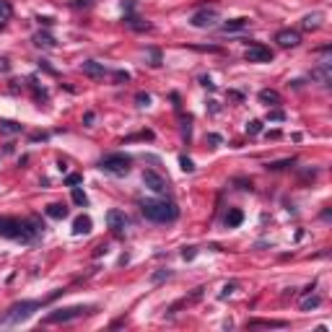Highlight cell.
<instances>
[{"label": "cell", "mask_w": 332, "mask_h": 332, "mask_svg": "<svg viewBox=\"0 0 332 332\" xmlns=\"http://www.w3.org/2000/svg\"><path fill=\"white\" fill-rule=\"evenodd\" d=\"M293 161H278V164H268V169H283V166H288Z\"/></svg>", "instance_id": "obj_36"}, {"label": "cell", "mask_w": 332, "mask_h": 332, "mask_svg": "<svg viewBox=\"0 0 332 332\" xmlns=\"http://www.w3.org/2000/svg\"><path fill=\"white\" fill-rule=\"evenodd\" d=\"M143 185H145L151 192H156V195H166V192H169V182L164 179L159 171H153V169H145V171H143Z\"/></svg>", "instance_id": "obj_7"}, {"label": "cell", "mask_w": 332, "mask_h": 332, "mask_svg": "<svg viewBox=\"0 0 332 332\" xmlns=\"http://www.w3.org/2000/svg\"><path fill=\"white\" fill-rule=\"evenodd\" d=\"M73 203H76V205H81V208H86V205H88V197H86V192H83L81 187H73Z\"/></svg>", "instance_id": "obj_23"}, {"label": "cell", "mask_w": 332, "mask_h": 332, "mask_svg": "<svg viewBox=\"0 0 332 332\" xmlns=\"http://www.w3.org/2000/svg\"><path fill=\"white\" fill-rule=\"evenodd\" d=\"M47 215H50V218H55V220H60V218L68 215V208L60 205V203H55V205H50V208H47Z\"/></svg>", "instance_id": "obj_21"}, {"label": "cell", "mask_w": 332, "mask_h": 332, "mask_svg": "<svg viewBox=\"0 0 332 332\" xmlns=\"http://www.w3.org/2000/svg\"><path fill=\"white\" fill-rule=\"evenodd\" d=\"M115 81H117V83H125V81H130V73H125V70H117V73H115Z\"/></svg>", "instance_id": "obj_31"}, {"label": "cell", "mask_w": 332, "mask_h": 332, "mask_svg": "<svg viewBox=\"0 0 332 332\" xmlns=\"http://www.w3.org/2000/svg\"><path fill=\"white\" fill-rule=\"evenodd\" d=\"M275 42L280 44V47H285V50H288V47H299V44H301V34L293 31V29H283V31L275 34Z\"/></svg>", "instance_id": "obj_8"}, {"label": "cell", "mask_w": 332, "mask_h": 332, "mask_svg": "<svg viewBox=\"0 0 332 332\" xmlns=\"http://www.w3.org/2000/svg\"><path fill=\"white\" fill-rule=\"evenodd\" d=\"M81 70L86 73V76H91V78H104V73H106V68L101 62H96V60H86L83 65H81Z\"/></svg>", "instance_id": "obj_11"}, {"label": "cell", "mask_w": 332, "mask_h": 332, "mask_svg": "<svg viewBox=\"0 0 332 332\" xmlns=\"http://www.w3.org/2000/svg\"><path fill=\"white\" fill-rule=\"evenodd\" d=\"M83 122H86V125H91V122H94V112H86V117H83Z\"/></svg>", "instance_id": "obj_37"}, {"label": "cell", "mask_w": 332, "mask_h": 332, "mask_svg": "<svg viewBox=\"0 0 332 332\" xmlns=\"http://www.w3.org/2000/svg\"><path fill=\"white\" fill-rule=\"evenodd\" d=\"M13 16V6L8 0H0V18H11Z\"/></svg>", "instance_id": "obj_24"}, {"label": "cell", "mask_w": 332, "mask_h": 332, "mask_svg": "<svg viewBox=\"0 0 332 332\" xmlns=\"http://www.w3.org/2000/svg\"><path fill=\"white\" fill-rule=\"evenodd\" d=\"M244 57H247V62H270V60H273V52H270L268 47H262V44H252Z\"/></svg>", "instance_id": "obj_9"}, {"label": "cell", "mask_w": 332, "mask_h": 332, "mask_svg": "<svg viewBox=\"0 0 332 332\" xmlns=\"http://www.w3.org/2000/svg\"><path fill=\"white\" fill-rule=\"evenodd\" d=\"M0 132H6V135H16V132H21V125L13 122V120H0Z\"/></svg>", "instance_id": "obj_20"}, {"label": "cell", "mask_w": 332, "mask_h": 332, "mask_svg": "<svg viewBox=\"0 0 332 332\" xmlns=\"http://www.w3.org/2000/svg\"><path fill=\"white\" fill-rule=\"evenodd\" d=\"M99 169L112 174V176H125L132 169V159L127 156V153H109V156H104L99 161Z\"/></svg>", "instance_id": "obj_4"}, {"label": "cell", "mask_w": 332, "mask_h": 332, "mask_svg": "<svg viewBox=\"0 0 332 332\" xmlns=\"http://www.w3.org/2000/svg\"><path fill=\"white\" fill-rule=\"evenodd\" d=\"M241 220H244V213H241V210H236V208L229 210V215H226V226H229V229H236Z\"/></svg>", "instance_id": "obj_19"}, {"label": "cell", "mask_w": 332, "mask_h": 332, "mask_svg": "<svg viewBox=\"0 0 332 332\" xmlns=\"http://www.w3.org/2000/svg\"><path fill=\"white\" fill-rule=\"evenodd\" d=\"M234 291H236V285H234V283H231V285H224V291H220V299H226V296H231Z\"/></svg>", "instance_id": "obj_32"}, {"label": "cell", "mask_w": 332, "mask_h": 332, "mask_svg": "<svg viewBox=\"0 0 332 332\" xmlns=\"http://www.w3.org/2000/svg\"><path fill=\"white\" fill-rule=\"evenodd\" d=\"M322 304V296H304L301 299V312H312V309H317Z\"/></svg>", "instance_id": "obj_18"}, {"label": "cell", "mask_w": 332, "mask_h": 332, "mask_svg": "<svg viewBox=\"0 0 332 332\" xmlns=\"http://www.w3.org/2000/svg\"><path fill=\"white\" fill-rule=\"evenodd\" d=\"M249 327H285V322H275V319H252Z\"/></svg>", "instance_id": "obj_22"}, {"label": "cell", "mask_w": 332, "mask_h": 332, "mask_svg": "<svg viewBox=\"0 0 332 332\" xmlns=\"http://www.w3.org/2000/svg\"><path fill=\"white\" fill-rule=\"evenodd\" d=\"M106 226L109 229H115V231H122L127 226V215L122 210H109L106 213Z\"/></svg>", "instance_id": "obj_10"}, {"label": "cell", "mask_w": 332, "mask_h": 332, "mask_svg": "<svg viewBox=\"0 0 332 332\" xmlns=\"http://www.w3.org/2000/svg\"><path fill=\"white\" fill-rule=\"evenodd\" d=\"M190 24H192L195 29H213V26L218 24V11H215V8H200L197 13H192Z\"/></svg>", "instance_id": "obj_6"}, {"label": "cell", "mask_w": 332, "mask_h": 332, "mask_svg": "<svg viewBox=\"0 0 332 332\" xmlns=\"http://www.w3.org/2000/svg\"><path fill=\"white\" fill-rule=\"evenodd\" d=\"M140 213L148 220H156V224H169V220H176L179 215V208L169 200H143L140 203Z\"/></svg>", "instance_id": "obj_2"}, {"label": "cell", "mask_w": 332, "mask_h": 332, "mask_svg": "<svg viewBox=\"0 0 332 332\" xmlns=\"http://www.w3.org/2000/svg\"><path fill=\"white\" fill-rule=\"evenodd\" d=\"M148 55H151V60H153L151 65H161V52H159V50H148Z\"/></svg>", "instance_id": "obj_29"}, {"label": "cell", "mask_w": 332, "mask_h": 332, "mask_svg": "<svg viewBox=\"0 0 332 332\" xmlns=\"http://www.w3.org/2000/svg\"><path fill=\"white\" fill-rule=\"evenodd\" d=\"M195 254H197V252H195V247H187V249L182 252V257H185V260H192Z\"/></svg>", "instance_id": "obj_34"}, {"label": "cell", "mask_w": 332, "mask_h": 332, "mask_svg": "<svg viewBox=\"0 0 332 332\" xmlns=\"http://www.w3.org/2000/svg\"><path fill=\"white\" fill-rule=\"evenodd\" d=\"M312 78L319 81L322 86H327V83H329V62H322V68H317V70L312 73Z\"/></svg>", "instance_id": "obj_16"}, {"label": "cell", "mask_w": 332, "mask_h": 332, "mask_svg": "<svg viewBox=\"0 0 332 332\" xmlns=\"http://www.w3.org/2000/svg\"><path fill=\"white\" fill-rule=\"evenodd\" d=\"M86 314H91V306H68V309H55L44 317L47 324H65V322H73V319H81Z\"/></svg>", "instance_id": "obj_5"}, {"label": "cell", "mask_w": 332, "mask_h": 332, "mask_svg": "<svg viewBox=\"0 0 332 332\" xmlns=\"http://www.w3.org/2000/svg\"><path fill=\"white\" fill-rule=\"evenodd\" d=\"M260 101L268 104V106H278L280 104V94L273 91V88H265V91H260Z\"/></svg>", "instance_id": "obj_14"}, {"label": "cell", "mask_w": 332, "mask_h": 332, "mask_svg": "<svg viewBox=\"0 0 332 332\" xmlns=\"http://www.w3.org/2000/svg\"><path fill=\"white\" fill-rule=\"evenodd\" d=\"M164 278H171V273H169V270H161V273H156V275H153V283H159V280H164Z\"/></svg>", "instance_id": "obj_33"}, {"label": "cell", "mask_w": 332, "mask_h": 332, "mask_svg": "<svg viewBox=\"0 0 332 332\" xmlns=\"http://www.w3.org/2000/svg\"><path fill=\"white\" fill-rule=\"evenodd\" d=\"M91 218H88V215H78L76 220H73V234L76 236H83V234H88V231H91Z\"/></svg>", "instance_id": "obj_12"}, {"label": "cell", "mask_w": 332, "mask_h": 332, "mask_svg": "<svg viewBox=\"0 0 332 332\" xmlns=\"http://www.w3.org/2000/svg\"><path fill=\"white\" fill-rule=\"evenodd\" d=\"M135 101H138V106H151V96L148 94H138Z\"/></svg>", "instance_id": "obj_27"}, {"label": "cell", "mask_w": 332, "mask_h": 332, "mask_svg": "<svg viewBox=\"0 0 332 332\" xmlns=\"http://www.w3.org/2000/svg\"><path fill=\"white\" fill-rule=\"evenodd\" d=\"M247 132H249V135H257V132H262V122H260V120H252V122L247 125Z\"/></svg>", "instance_id": "obj_25"}, {"label": "cell", "mask_w": 332, "mask_h": 332, "mask_svg": "<svg viewBox=\"0 0 332 332\" xmlns=\"http://www.w3.org/2000/svg\"><path fill=\"white\" fill-rule=\"evenodd\" d=\"M268 120H275V122H280V120H285V115L280 112V109H273V112L268 115Z\"/></svg>", "instance_id": "obj_30"}, {"label": "cell", "mask_w": 332, "mask_h": 332, "mask_svg": "<svg viewBox=\"0 0 332 332\" xmlns=\"http://www.w3.org/2000/svg\"><path fill=\"white\" fill-rule=\"evenodd\" d=\"M36 309H42V301H18V304L6 309V314H0V324H3V327L21 324V322H26Z\"/></svg>", "instance_id": "obj_3"}, {"label": "cell", "mask_w": 332, "mask_h": 332, "mask_svg": "<svg viewBox=\"0 0 332 332\" xmlns=\"http://www.w3.org/2000/svg\"><path fill=\"white\" fill-rule=\"evenodd\" d=\"M65 182H68L70 187H76V185L83 182V176H81V174H68V179H65Z\"/></svg>", "instance_id": "obj_26"}, {"label": "cell", "mask_w": 332, "mask_h": 332, "mask_svg": "<svg viewBox=\"0 0 332 332\" xmlns=\"http://www.w3.org/2000/svg\"><path fill=\"white\" fill-rule=\"evenodd\" d=\"M0 234L16 239V241H34L39 236V229L34 220H16V218H0Z\"/></svg>", "instance_id": "obj_1"}, {"label": "cell", "mask_w": 332, "mask_h": 332, "mask_svg": "<svg viewBox=\"0 0 332 332\" xmlns=\"http://www.w3.org/2000/svg\"><path fill=\"white\" fill-rule=\"evenodd\" d=\"M319 21H322V13H309L304 21H301V26L306 31H312V29H319Z\"/></svg>", "instance_id": "obj_17"}, {"label": "cell", "mask_w": 332, "mask_h": 332, "mask_svg": "<svg viewBox=\"0 0 332 332\" xmlns=\"http://www.w3.org/2000/svg\"><path fill=\"white\" fill-rule=\"evenodd\" d=\"M179 164H182V169H185V171H195V164H192V159L182 156V159H179Z\"/></svg>", "instance_id": "obj_28"}, {"label": "cell", "mask_w": 332, "mask_h": 332, "mask_svg": "<svg viewBox=\"0 0 332 332\" xmlns=\"http://www.w3.org/2000/svg\"><path fill=\"white\" fill-rule=\"evenodd\" d=\"M34 44H36V47H47V50H55V47H57V42H55L50 34H42V31L34 36Z\"/></svg>", "instance_id": "obj_15"}, {"label": "cell", "mask_w": 332, "mask_h": 332, "mask_svg": "<svg viewBox=\"0 0 332 332\" xmlns=\"http://www.w3.org/2000/svg\"><path fill=\"white\" fill-rule=\"evenodd\" d=\"M247 26H249V18H231V21H226L220 29L229 34V31H241V29H247Z\"/></svg>", "instance_id": "obj_13"}, {"label": "cell", "mask_w": 332, "mask_h": 332, "mask_svg": "<svg viewBox=\"0 0 332 332\" xmlns=\"http://www.w3.org/2000/svg\"><path fill=\"white\" fill-rule=\"evenodd\" d=\"M8 70H11V62L3 57V60H0V73H8Z\"/></svg>", "instance_id": "obj_35"}]
</instances>
